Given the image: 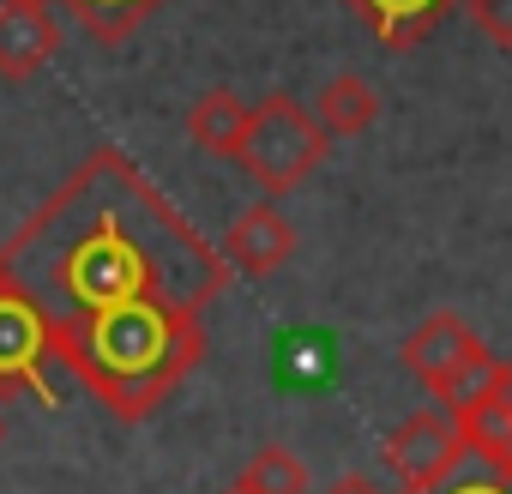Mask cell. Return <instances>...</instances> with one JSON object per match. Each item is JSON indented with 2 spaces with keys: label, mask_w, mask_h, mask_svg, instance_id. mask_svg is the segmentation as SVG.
I'll return each instance as SVG.
<instances>
[{
  "label": "cell",
  "mask_w": 512,
  "mask_h": 494,
  "mask_svg": "<svg viewBox=\"0 0 512 494\" xmlns=\"http://www.w3.org/2000/svg\"><path fill=\"white\" fill-rule=\"evenodd\" d=\"M187 139H193L205 157H229V163H235V151H241V139H247V103H241L229 85H211V91L187 109Z\"/></svg>",
  "instance_id": "obj_11"
},
{
  "label": "cell",
  "mask_w": 512,
  "mask_h": 494,
  "mask_svg": "<svg viewBox=\"0 0 512 494\" xmlns=\"http://www.w3.org/2000/svg\"><path fill=\"white\" fill-rule=\"evenodd\" d=\"M446 410L458 416L464 458H476V464H488V470L512 476V362H500V356H494L488 380H482L470 398L446 404Z\"/></svg>",
  "instance_id": "obj_6"
},
{
  "label": "cell",
  "mask_w": 512,
  "mask_h": 494,
  "mask_svg": "<svg viewBox=\"0 0 512 494\" xmlns=\"http://www.w3.org/2000/svg\"><path fill=\"white\" fill-rule=\"evenodd\" d=\"M398 362H404V374H410L428 398H440V404L470 398V392L488 380V368H494L488 344H482V338L470 332V320L452 314V308H434V314L398 344Z\"/></svg>",
  "instance_id": "obj_3"
},
{
  "label": "cell",
  "mask_w": 512,
  "mask_h": 494,
  "mask_svg": "<svg viewBox=\"0 0 512 494\" xmlns=\"http://www.w3.org/2000/svg\"><path fill=\"white\" fill-rule=\"evenodd\" d=\"M37 398L55 404V380H49V332L31 314V302L19 290L0 284V398Z\"/></svg>",
  "instance_id": "obj_5"
},
{
  "label": "cell",
  "mask_w": 512,
  "mask_h": 494,
  "mask_svg": "<svg viewBox=\"0 0 512 494\" xmlns=\"http://www.w3.org/2000/svg\"><path fill=\"white\" fill-rule=\"evenodd\" d=\"M0 434H7V416H0Z\"/></svg>",
  "instance_id": "obj_18"
},
{
  "label": "cell",
  "mask_w": 512,
  "mask_h": 494,
  "mask_svg": "<svg viewBox=\"0 0 512 494\" xmlns=\"http://www.w3.org/2000/svg\"><path fill=\"white\" fill-rule=\"evenodd\" d=\"M217 254L229 260V272L241 278H278L296 254V223L278 211V199H260V205H247L229 229H223V247Z\"/></svg>",
  "instance_id": "obj_7"
},
{
  "label": "cell",
  "mask_w": 512,
  "mask_h": 494,
  "mask_svg": "<svg viewBox=\"0 0 512 494\" xmlns=\"http://www.w3.org/2000/svg\"><path fill=\"white\" fill-rule=\"evenodd\" d=\"M37 7H55V0H37Z\"/></svg>",
  "instance_id": "obj_19"
},
{
  "label": "cell",
  "mask_w": 512,
  "mask_h": 494,
  "mask_svg": "<svg viewBox=\"0 0 512 494\" xmlns=\"http://www.w3.org/2000/svg\"><path fill=\"white\" fill-rule=\"evenodd\" d=\"M440 488H446V494H512V482H506L500 470H488V464H482V476H458V470H452Z\"/></svg>",
  "instance_id": "obj_15"
},
{
  "label": "cell",
  "mask_w": 512,
  "mask_h": 494,
  "mask_svg": "<svg viewBox=\"0 0 512 494\" xmlns=\"http://www.w3.org/2000/svg\"><path fill=\"white\" fill-rule=\"evenodd\" d=\"M464 19H470L494 49H512V0H464Z\"/></svg>",
  "instance_id": "obj_14"
},
{
  "label": "cell",
  "mask_w": 512,
  "mask_h": 494,
  "mask_svg": "<svg viewBox=\"0 0 512 494\" xmlns=\"http://www.w3.org/2000/svg\"><path fill=\"white\" fill-rule=\"evenodd\" d=\"M73 13V25L91 37V43H127L145 19H157L169 0H61Z\"/></svg>",
  "instance_id": "obj_12"
},
{
  "label": "cell",
  "mask_w": 512,
  "mask_h": 494,
  "mask_svg": "<svg viewBox=\"0 0 512 494\" xmlns=\"http://www.w3.org/2000/svg\"><path fill=\"white\" fill-rule=\"evenodd\" d=\"M223 494H253V488H247V482H241V476H235V482H229V488H223Z\"/></svg>",
  "instance_id": "obj_17"
},
{
  "label": "cell",
  "mask_w": 512,
  "mask_h": 494,
  "mask_svg": "<svg viewBox=\"0 0 512 494\" xmlns=\"http://www.w3.org/2000/svg\"><path fill=\"white\" fill-rule=\"evenodd\" d=\"M229 278V260L115 145L0 241V284L31 302L49 356L115 422H145L205 362V314Z\"/></svg>",
  "instance_id": "obj_1"
},
{
  "label": "cell",
  "mask_w": 512,
  "mask_h": 494,
  "mask_svg": "<svg viewBox=\"0 0 512 494\" xmlns=\"http://www.w3.org/2000/svg\"><path fill=\"white\" fill-rule=\"evenodd\" d=\"M326 494H380V488H374V482H368L362 470H350V476H338V482H332Z\"/></svg>",
  "instance_id": "obj_16"
},
{
  "label": "cell",
  "mask_w": 512,
  "mask_h": 494,
  "mask_svg": "<svg viewBox=\"0 0 512 494\" xmlns=\"http://www.w3.org/2000/svg\"><path fill=\"white\" fill-rule=\"evenodd\" d=\"M326 151H332V139L314 121V109L290 91H272L266 103L247 109V139H241L235 163L266 199H284L326 163Z\"/></svg>",
  "instance_id": "obj_2"
},
{
  "label": "cell",
  "mask_w": 512,
  "mask_h": 494,
  "mask_svg": "<svg viewBox=\"0 0 512 494\" xmlns=\"http://www.w3.org/2000/svg\"><path fill=\"white\" fill-rule=\"evenodd\" d=\"M314 121L326 127V139H362L380 121V91L362 73H332L314 97Z\"/></svg>",
  "instance_id": "obj_10"
},
{
  "label": "cell",
  "mask_w": 512,
  "mask_h": 494,
  "mask_svg": "<svg viewBox=\"0 0 512 494\" xmlns=\"http://www.w3.org/2000/svg\"><path fill=\"white\" fill-rule=\"evenodd\" d=\"M344 7L374 31L386 55H410L446 13H458L464 0H344Z\"/></svg>",
  "instance_id": "obj_9"
},
{
  "label": "cell",
  "mask_w": 512,
  "mask_h": 494,
  "mask_svg": "<svg viewBox=\"0 0 512 494\" xmlns=\"http://www.w3.org/2000/svg\"><path fill=\"white\" fill-rule=\"evenodd\" d=\"M458 464H464V434H458V416L440 398L410 410L386 434V470L404 482V494H434Z\"/></svg>",
  "instance_id": "obj_4"
},
{
  "label": "cell",
  "mask_w": 512,
  "mask_h": 494,
  "mask_svg": "<svg viewBox=\"0 0 512 494\" xmlns=\"http://www.w3.org/2000/svg\"><path fill=\"white\" fill-rule=\"evenodd\" d=\"M241 482L253 494H308V464L290 446H260V452L241 464Z\"/></svg>",
  "instance_id": "obj_13"
},
{
  "label": "cell",
  "mask_w": 512,
  "mask_h": 494,
  "mask_svg": "<svg viewBox=\"0 0 512 494\" xmlns=\"http://www.w3.org/2000/svg\"><path fill=\"white\" fill-rule=\"evenodd\" d=\"M61 49V19L37 0H0V79H37Z\"/></svg>",
  "instance_id": "obj_8"
}]
</instances>
